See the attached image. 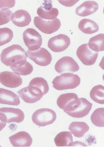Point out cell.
I'll return each mask as SVG.
<instances>
[{"label": "cell", "mask_w": 104, "mask_h": 147, "mask_svg": "<svg viewBox=\"0 0 104 147\" xmlns=\"http://www.w3.org/2000/svg\"><path fill=\"white\" fill-rule=\"evenodd\" d=\"M26 52L20 45L14 44L4 49L1 55L2 62L7 66H11L17 62L26 60Z\"/></svg>", "instance_id": "cell-1"}, {"label": "cell", "mask_w": 104, "mask_h": 147, "mask_svg": "<svg viewBox=\"0 0 104 147\" xmlns=\"http://www.w3.org/2000/svg\"><path fill=\"white\" fill-rule=\"evenodd\" d=\"M80 78L78 75L65 73L55 77L52 83L55 89L62 91L74 89L80 85Z\"/></svg>", "instance_id": "cell-2"}, {"label": "cell", "mask_w": 104, "mask_h": 147, "mask_svg": "<svg viewBox=\"0 0 104 147\" xmlns=\"http://www.w3.org/2000/svg\"><path fill=\"white\" fill-rule=\"evenodd\" d=\"M57 115L52 109L43 108L37 110L33 114V122L40 127H44L53 123L56 120Z\"/></svg>", "instance_id": "cell-3"}, {"label": "cell", "mask_w": 104, "mask_h": 147, "mask_svg": "<svg viewBox=\"0 0 104 147\" xmlns=\"http://www.w3.org/2000/svg\"><path fill=\"white\" fill-rule=\"evenodd\" d=\"M23 38L25 45L30 51L38 50L42 45L43 39L41 36L33 28L26 29L23 33Z\"/></svg>", "instance_id": "cell-4"}, {"label": "cell", "mask_w": 104, "mask_h": 147, "mask_svg": "<svg viewBox=\"0 0 104 147\" xmlns=\"http://www.w3.org/2000/svg\"><path fill=\"white\" fill-rule=\"evenodd\" d=\"M34 23L40 31L47 34H51L57 31L61 26L60 21L57 18L53 20H46L36 16L34 19Z\"/></svg>", "instance_id": "cell-5"}, {"label": "cell", "mask_w": 104, "mask_h": 147, "mask_svg": "<svg viewBox=\"0 0 104 147\" xmlns=\"http://www.w3.org/2000/svg\"><path fill=\"white\" fill-rule=\"evenodd\" d=\"M24 112L20 109L9 107L0 109V119L3 122L20 123L24 120Z\"/></svg>", "instance_id": "cell-6"}, {"label": "cell", "mask_w": 104, "mask_h": 147, "mask_svg": "<svg viewBox=\"0 0 104 147\" xmlns=\"http://www.w3.org/2000/svg\"><path fill=\"white\" fill-rule=\"evenodd\" d=\"M27 56L36 64L45 66L50 64L52 59L51 54L46 49L41 47L37 50L26 52Z\"/></svg>", "instance_id": "cell-7"}, {"label": "cell", "mask_w": 104, "mask_h": 147, "mask_svg": "<svg viewBox=\"0 0 104 147\" xmlns=\"http://www.w3.org/2000/svg\"><path fill=\"white\" fill-rule=\"evenodd\" d=\"M77 55L83 64L90 66L95 63L98 56V53L91 50L88 44H84L78 49Z\"/></svg>", "instance_id": "cell-8"}, {"label": "cell", "mask_w": 104, "mask_h": 147, "mask_svg": "<svg viewBox=\"0 0 104 147\" xmlns=\"http://www.w3.org/2000/svg\"><path fill=\"white\" fill-rule=\"evenodd\" d=\"M55 68L57 72L61 74L77 72L79 70L80 67L72 57L65 56L60 59L56 62Z\"/></svg>", "instance_id": "cell-9"}, {"label": "cell", "mask_w": 104, "mask_h": 147, "mask_svg": "<svg viewBox=\"0 0 104 147\" xmlns=\"http://www.w3.org/2000/svg\"><path fill=\"white\" fill-rule=\"evenodd\" d=\"M71 43L70 39L67 35L60 34L51 38L48 42V47L53 52L60 53L67 49Z\"/></svg>", "instance_id": "cell-10"}, {"label": "cell", "mask_w": 104, "mask_h": 147, "mask_svg": "<svg viewBox=\"0 0 104 147\" xmlns=\"http://www.w3.org/2000/svg\"><path fill=\"white\" fill-rule=\"evenodd\" d=\"M92 105V104L85 98H80L78 102L67 114L74 118H83L89 113Z\"/></svg>", "instance_id": "cell-11"}, {"label": "cell", "mask_w": 104, "mask_h": 147, "mask_svg": "<svg viewBox=\"0 0 104 147\" xmlns=\"http://www.w3.org/2000/svg\"><path fill=\"white\" fill-rule=\"evenodd\" d=\"M24 101L28 103H33L39 101L43 96L36 88L29 85L17 92Z\"/></svg>", "instance_id": "cell-12"}, {"label": "cell", "mask_w": 104, "mask_h": 147, "mask_svg": "<svg viewBox=\"0 0 104 147\" xmlns=\"http://www.w3.org/2000/svg\"><path fill=\"white\" fill-rule=\"evenodd\" d=\"M22 82L20 76L15 72L5 71L0 73V83L6 87L17 88L20 86Z\"/></svg>", "instance_id": "cell-13"}, {"label": "cell", "mask_w": 104, "mask_h": 147, "mask_svg": "<svg viewBox=\"0 0 104 147\" xmlns=\"http://www.w3.org/2000/svg\"><path fill=\"white\" fill-rule=\"evenodd\" d=\"M52 1H45L43 5L38 8L37 13L41 18L46 20H53L57 17L59 11L52 7Z\"/></svg>", "instance_id": "cell-14"}, {"label": "cell", "mask_w": 104, "mask_h": 147, "mask_svg": "<svg viewBox=\"0 0 104 147\" xmlns=\"http://www.w3.org/2000/svg\"><path fill=\"white\" fill-rule=\"evenodd\" d=\"M9 139L14 147H30L33 142L30 135L24 131L17 133L9 137Z\"/></svg>", "instance_id": "cell-15"}, {"label": "cell", "mask_w": 104, "mask_h": 147, "mask_svg": "<svg viewBox=\"0 0 104 147\" xmlns=\"http://www.w3.org/2000/svg\"><path fill=\"white\" fill-rule=\"evenodd\" d=\"M11 21L16 26L24 27L30 24L31 21V17L27 11L23 9H20L13 13Z\"/></svg>", "instance_id": "cell-16"}, {"label": "cell", "mask_w": 104, "mask_h": 147, "mask_svg": "<svg viewBox=\"0 0 104 147\" xmlns=\"http://www.w3.org/2000/svg\"><path fill=\"white\" fill-rule=\"evenodd\" d=\"M99 8V5L95 1H86L77 8L75 13L79 16L86 17L95 13Z\"/></svg>", "instance_id": "cell-17"}, {"label": "cell", "mask_w": 104, "mask_h": 147, "mask_svg": "<svg viewBox=\"0 0 104 147\" xmlns=\"http://www.w3.org/2000/svg\"><path fill=\"white\" fill-rule=\"evenodd\" d=\"M0 103L18 106L20 103L19 97L10 90L0 88Z\"/></svg>", "instance_id": "cell-18"}, {"label": "cell", "mask_w": 104, "mask_h": 147, "mask_svg": "<svg viewBox=\"0 0 104 147\" xmlns=\"http://www.w3.org/2000/svg\"><path fill=\"white\" fill-rule=\"evenodd\" d=\"M10 67L14 72L22 76L29 75L33 71L32 65L26 60L19 61L12 65Z\"/></svg>", "instance_id": "cell-19"}, {"label": "cell", "mask_w": 104, "mask_h": 147, "mask_svg": "<svg viewBox=\"0 0 104 147\" xmlns=\"http://www.w3.org/2000/svg\"><path fill=\"white\" fill-rule=\"evenodd\" d=\"M69 129L74 136L82 138L89 130V127L86 123L74 121L70 125Z\"/></svg>", "instance_id": "cell-20"}, {"label": "cell", "mask_w": 104, "mask_h": 147, "mask_svg": "<svg viewBox=\"0 0 104 147\" xmlns=\"http://www.w3.org/2000/svg\"><path fill=\"white\" fill-rule=\"evenodd\" d=\"M78 28L82 32L87 34L96 33L99 30V26L96 22L90 19L86 18L80 21Z\"/></svg>", "instance_id": "cell-21"}, {"label": "cell", "mask_w": 104, "mask_h": 147, "mask_svg": "<svg viewBox=\"0 0 104 147\" xmlns=\"http://www.w3.org/2000/svg\"><path fill=\"white\" fill-rule=\"evenodd\" d=\"M55 143L57 146H70L73 145V138L69 131H62L57 135L54 139Z\"/></svg>", "instance_id": "cell-22"}, {"label": "cell", "mask_w": 104, "mask_h": 147, "mask_svg": "<svg viewBox=\"0 0 104 147\" xmlns=\"http://www.w3.org/2000/svg\"><path fill=\"white\" fill-rule=\"evenodd\" d=\"M92 51L98 52L104 50V35L99 34L91 38L88 44Z\"/></svg>", "instance_id": "cell-23"}, {"label": "cell", "mask_w": 104, "mask_h": 147, "mask_svg": "<svg viewBox=\"0 0 104 147\" xmlns=\"http://www.w3.org/2000/svg\"><path fill=\"white\" fill-rule=\"evenodd\" d=\"M90 96L94 102L99 104H104V86L101 85L94 86L90 92Z\"/></svg>", "instance_id": "cell-24"}, {"label": "cell", "mask_w": 104, "mask_h": 147, "mask_svg": "<svg viewBox=\"0 0 104 147\" xmlns=\"http://www.w3.org/2000/svg\"><path fill=\"white\" fill-rule=\"evenodd\" d=\"M90 119L95 125L98 127H104V108H100L95 110L91 115Z\"/></svg>", "instance_id": "cell-25"}, {"label": "cell", "mask_w": 104, "mask_h": 147, "mask_svg": "<svg viewBox=\"0 0 104 147\" xmlns=\"http://www.w3.org/2000/svg\"><path fill=\"white\" fill-rule=\"evenodd\" d=\"M78 97V95L74 93L63 94L58 98L57 104L60 109L63 110L72 100Z\"/></svg>", "instance_id": "cell-26"}, {"label": "cell", "mask_w": 104, "mask_h": 147, "mask_svg": "<svg viewBox=\"0 0 104 147\" xmlns=\"http://www.w3.org/2000/svg\"><path fill=\"white\" fill-rule=\"evenodd\" d=\"M29 85L38 88L44 95L48 93L49 90L48 82L44 78L42 77H38L33 78L30 82Z\"/></svg>", "instance_id": "cell-27"}, {"label": "cell", "mask_w": 104, "mask_h": 147, "mask_svg": "<svg viewBox=\"0 0 104 147\" xmlns=\"http://www.w3.org/2000/svg\"><path fill=\"white\" fill-rule=\"evenodd\" d=\"M13 37V32L10 28H0V46L10 42Z\"/></svg>", "instance_id": "cell-28"}, {"label": "cell", "mask_w": 104, "mask_h": 147, "mask_svg": "<svg viewBox=\"0 0 104 147\" xmlns=\"http://www.w3.org/2000/svg\"><path fill=\"white\" fill-rule=\"evenodd\" d=\"M13 13L9 9L3 8L0 10V26L5 24L11 20Z\"/></svg>", "instance_id": "cell-29"}, {"label": "cell", "mask_w": 104, "mask_h": 147, "mask_svg": "<svg viewBox=\"0 0 104 147\" xmlns=\"http://www.w3.org/2000/svg\"><path fill=\"white\" fill-rule=\"evenodd\" d=\"M15 1H0V9L10 8L14 6Z\"/></svg>", "instance_id": "cell-30"}, {"label": "cell", "mask_w": 104, "mask_h": 147, "mask_svg": "<svg viewBox=\"0 0 104 147\" xmlns=\"http://www.w3.org/2000/svg\"><path fill=\"white\" fill-rule=\"evenodd\" d=\"M60 3L66 7H70L74 5L79 1H58Z\"/></svg>", "instance_id": "cell-31"}, {"label": "cell", "mask_w": 104, "mask_h": 147, "mask_svg": "<svg viewBox=\"0 0 104 147\" xmlns=\"http://www.w3.org/2000/svg\"><path fill=\"white\" fill-rule=\"evenodd\" d=\"M6 123L3 122L0 119V131H2L5 127Z\"/></svg>", "instance_id": "cell-32"}]
</instances>
